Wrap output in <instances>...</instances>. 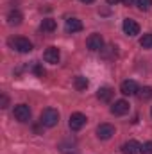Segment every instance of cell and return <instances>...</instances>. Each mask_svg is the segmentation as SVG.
Wrapping results in <instances>:
<instances>
[{
	"label": "cell",
	"mask_w": 152,
	"mask_h": 154,
	"mask_svg": "<svg viewBox=\"0 0 152 154\" xmlns=\"http://www.w3.org/2000/svg\"><path fill=\"white\" fill-rule=\"evenodd\" d=\"M88 84H90V81H88L84 75H77L75 81H74V86H75L77 91H84V90L88 88Z\"/></svg>",
	"instance_id": "obj_16"
},
{
	"label": "cell",
	"mask_w": 152,
	"mask_h": 154,
	"mask_svg": "<svg viewBox=\"0 0 152 154\" xmlns=\"http://www.w3.org/2000/svg\"><path fill=\"white\" fill-rule=\"evenodd\" d=\"M34 74H36V75H39V77H43L47 72H45V68H41L39 65H36V66H34Z\"/></svg>",
	"instance_id": "obj_21"
},
{
	"label": "cell",
	"mask_w": 152,
	"mask_h": 154,
	"mask_svg": "<svg viewBox=\"0 0 152 154\" xmlns=\"http://www.w3.org/2000/svg\"><path fill=\"white\" fill-rule=\"evenodd\" d=\"M22 20H23V16H22V13L20 11H11L9 14H7V22H9V25H20L22 23Z\"/></svg>",
	"instance_id": "obj_14"
},
{
	"label": "cell",
	"mask_w": 152,
	"mask_h": 154,
	"mask_svg": "<svg viewBox=\"0 0 152 154\" xmlns=\"http://www.w3.org/2000/svg\"><path fill=\"white\" fill-rule=\"evenodd\" d=\"M140 45L143 47V48H152V32L149 34H143L141 39H140Z\"/></svg>",
	"instance_id": "obj_18"
},
{
	"label": "cell",
	"mask_w": 152,
	"mask_h": 154,
	"mask_svg": "<svg viewBox=\"0 0 152 154\" xmlns=\"http://www.w3.org/2000/svg\"><path fill=\"white\" fill-rule=\"evenodd\" d=\"M39 122H41V125H45V127H56V125L59 124V111L54 109V108L43 109L41 115H39Z\"/></svg>",
	"instance_id": "obj_1"
},
{
	"label": "cell",
	"mask_w": 152,
	"mask_h": 154,
	"mask_svg": "<svg viewBox=\"0 0 152 154\" xmlns=\"http://www.w3.org/2000/svg\"><path fill=\"white\" fill-rule=\"evenodd\" d=\"M141 154H152V142H147L141 145Z\"/></svg>",
	"instance_id": "obj_20"
},
{
	"label": "cell",
	"mask_w": 152,
	"mask_h": 154,
	"mask_svg": "<svg viewBox=\"0 0 152 154\" xmlns=\"http://www.w3.org/2000/svg\"><path fill=\"white\" fill-rule=\"evenodd\" d=\"M79 2H82V4H91V2H95V0H79Z\"/></svg>",
	"instance_id": "obj_24"
},
{
	"label": "cell",
	"mask_w": 152,
	"mask_h": 154,
	"mask_svg": "<svg viewBox=\"0 0 152 154\" xmlns=\"http://www.w3.org/2000/svg\"><path fill=\"white\" fill-rule=\"evenodd\" d=\"M59 57H61V54H59V48H56V47H48L43 52V59L47 63H50V65H57L59 63Z\"/></svg>",
	"instance_id": "obj_6"
},
{
	"label": "cell",
	"mask_w": 152,
	"mask_h": 154,
	"mask_svg": "<svg viewBox=\"0 0 152 154\" xmlns=\"http://www.w3.org/2000/svg\"><path fill=\"white\" fill-rule=\"evenodd\" d=\"M113 95H114V90L109 88V86H102V88H99V91H97V99H99L100 102H111Z\"/></svg>",
	"instance_id": "obj_11"
},
{
	"label": "cell",
	"mask_w": 152,
	"mask_h": 154,
	"mask_svg": "<svg viewBox=\"0 0 152 154\" xmlns=\"http://www.w3.org/2000/svg\"><path fill=\"white\" fill-rule=\"evenodd\" d=\"M129 111V102L127 100H116L113 106H111V113L116 116H122V115H125Z\"/></svg>",
	"instance_id": "obj_12"
},
{
	"label": "cell",
	"mask_w": 152,
	"mask_h": 154,
	"mask_svg": "<svg viewBox=\"0 0 152 154\" xmlns=\"http://www.w3.org/2000/svg\"><path fill=\"white\" fill-rule=\"evenodd\" d=\"M136 95H138L141 100H147V99H150V97H152V88H149V86H145V88H140Z\"/></svg>",
	"instance_id": "obj_17"
},
{
	"label": "cell",
	"mask_w": 152,
	"mask_h": 154,
	"mask_svg": "<svg viewBox=\"0 0 152 154\" xmlns=\"http://www.w3.org/2000/svg\"><path fill=\"white\" fill-rule=\"evenodd\" d=\"M86 45H88V48L93 50V52L102 50V48H104V38H102L100 34H91V36H88V39H86Z\"/></svg>",
	"instance_id": "obj_5"
},
{
	"label": "cell",
	"mask_w": 152,
	"mask_h": 154,
	"mask_svg": "<svg viewBox=\"0 0 152 154\" xmlns=\"http://www.w3.org/2000/svg\"><path fill=\"white\" fill-rule=\"evenodd\" d=\"M14 118L18 122H29L31 120V108L27 104H18L14 106Z\"/></svg>",
	"instance_id": "obj_4"
},
{
	"label": "cell",
	"mask_w": 152,
	"mask_h": 154,
	"mask_svg": "<svg viewBox=\"0 0 152 154\" xmlns=\"http://www.w3.org/2000/svg\"><path fill=\"white\" fill-rule=\"evenodd\" d=\"M7 102H9V100H7V97H5V95H2V108H7Z\"/></svg>",
	"instance_id": "obj_22"
},
{
	"label": "cell",
	"mask_w": 152,
	"mask_h": 154,
	"mask_svg": "<svg viewBox=\"0 0 152 154\" xmlns=\"http://www.w3.org/2000/svg\"><path fill=\"white\" fill-rule=\"evenodd\" d=\"M138 84H136V81H132V79H127V81H123L122 82V86H120V91L123 93V95H136L138 93Z\"/></svg>",
	"instance_id": "obj_9"
},
{
	"label": "cell",
	"mask_w": 152,
	"mask_h": 154,
	"mask_svg": "<svg viewBox=\"0 0 152 154\" xmlns=\"http://www.w3.org/2000/svg\"><path fill=\"white\" fill-rule=\"evenodd\" d=\"M65 29H66V32H79V31H82V23L77 18H68L65 23Z\"/></svg>",
	"instance_id": "obj_13"
},
{
	"label": "cell",
	"mask_w": 152,
	"mask_h": 154,
	"mask_svg": "<svg viewBox=\"0 0 152 154\" xmlns=\"http://www.w3.org/2000/svg\"><path fill=\"white\" fill-rule=\"evenodd\" d=\"M108 4H111V5H113V4H118V0H108Z\"/></svg>",
	"instance_id": "obj_25"
},
{
	"label": "cell",
	"mask_w": 152,
	"mask_h": 154,
	"mask_svg": "<svg viewBox=\"0 0 152 154\" xmlns=\"http://www.w3.org/2000/svg\"><path fill=\"white\" fill-rule=\"evenodd\" d=\"M56 27H57L56 20H52V18H45V20L41 22V27H39V29H41L43 32H54Z\"/></svg>",
	"instance_id": "obj_15"
},
{
	"label": "cell",
	"mask_w": 152,
	"mask_h": 154,
	"mask_svg": "<svg viewBox=\"0 0 152 154\" xmlns=\"http://www.w3.org/2000/svg\"><path fill=\"white\" fill-rule=\"evenodd\" d=\"M134 2H136V0H122V4H123V5H132Z\"/></svg>",
	"instance_id": "obj_23"
},
{
	"label": "cell",
	"mask_w": 152,
	"mask_h": 154,
	"mask_svg": "<svg viewBox=\"0 0 152 154\" xmlns=\"http://www.w3.org/2000/svg\"><path fill=\"white\" fill-rule=\"evenodd\" d=\"M9 45H11L14 50L22 52V54H27V52H31V50H32V43H31L27 38H22V36L11 38V39H9Z\"/></svg>",
	"instance_id": "obj_2"
},
{
	"label": "cell",
	"mask_w": 152,
	"mask_h": 154,
	"mask_svg": "<svg viewBox=\"0 0 152 154\" xmlns=\"http://www.w3.org/2000/svg\"><path fill=\"white\" fill-rule=\"evenodd\" d=\"M150 115H152V109H150Z\"/></svg>",
	"instance_id": "obj_26"
},
{
	"label": "cell",
	"mask_w": 152,
	"mask_h": 154,
	"mask_svg": "<svg viewBox=\"0 0 152 154\" xmlns=\"http://www.w3.org/2000/svg\"><path fill=\"white\" fill-rule=\"evenodd\" d=\"M122 152L123 154H140L141 152V143L136 140H129L122 145Z\"/></svg>",
	"instance_id": "obj_10"
},
{
	"label": "cell",
	"mask_w": 152,
	"mask_h": 154,
	"mask_svg": "<svg viewBox=\"0 0 152 154\" xmlns=\"http://www.w3.org/2000/svg\"><path fill=\"white\" fill-rule=\"evenodd\" d=\"M86 122H88L86 115H82V113H72L70 120H68V125H70L72 131H79V129H82L86 125Z\"/></svg>",
	"instance_id": "obj_3"
},
{
	"label": "cell",
	"mask_w": 152,
	"mask_h": 154,
	"mask_svg": "<svg viewBox=\"0 0 152 154\" xmlns=\"http://www.w3.org/2000/svg\"><path fill=\"white\" fill-rule=\"evenodd\" d=\"M113 134H114V127L111 124H100V125L97 127V136H99L100 140H109Z\"/></svg>",
	"instance_id": "obj_7"
},
{
	"label": "cell",
	"mask_w": 152,
	"mask_h": 154,
	"mask_svg": "<svg viewBox=\"0 0 152 154\" xmlns=\"http://www.w3.org/2000/svg\"><path fill=\"white\" fill-rule=\"evenodd\" d=\"M136 5L140 11H149L152 7V0H136Z\"/></svg>",
	"instance_id": "obj_19"
},
{
	"label": "cell",
	"mask_w": 152,
	"mask_h": 154,
	"mask_svg": "<svg viewBox=\"0 0 152 154\" xmlns=\"http://www.w3.org/2000/svg\"><path fill=\"white\" fill-rule=\"evenodd\" d=\"M122 27H123V32H125L127 36H136V34H140V25H138L134 20H131V18H125Z\"/></svg>",
	"instance_id": "obj_8"
}]
</instances>
